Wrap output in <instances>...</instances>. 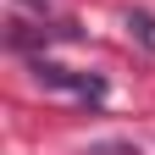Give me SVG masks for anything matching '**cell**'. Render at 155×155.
<instances>
[{
    "label": "cell",
    "instance_id": "obj_1",
    "mask_svg": "<svg viewBox=\"0 0 155 155\" xmlns=\"http://www.w3.org/2000/svg\"><path fill=\"white\" fill-rule=\"evenodd\" d=\"M33 78H39L45 89L78 94V100H94V105L105 100V78H94V72H72V67H55V61H45V55L33 61Z\"/></svg>",
    "mask_w": 155,
    "mask_h": 155
},
{
    "label": "cell",
    "instance_id": "obj_3",
    "mask_svg": "<svg viewBox=\"0 0 155 155\" xmlns=\"http://www.w3.org/2000/svg\"><path fill=\"white\" fill-rule=\"evenodd\" d=\"M89 155H139V150H133V144H94Z\"/></svg>",
    "mask_w": 155,
    "mask_h": 155
},
{
    "label": "cell",
    "instance_id": "obj_2",
    "mask_svg": "<svg viewBox=\"0 0 155 155\" xmlns=\"http://www.w3.org/2000/svg\"><path fill=\"white\" fill-rule=\"evenodd\" d=\"M127 33H133V39H139V45H144V50L155 55V11L133 6V11H127Z\"/></svg>",
    "mask_w": 155,
    "mask_h": 155
}]
</instances>
